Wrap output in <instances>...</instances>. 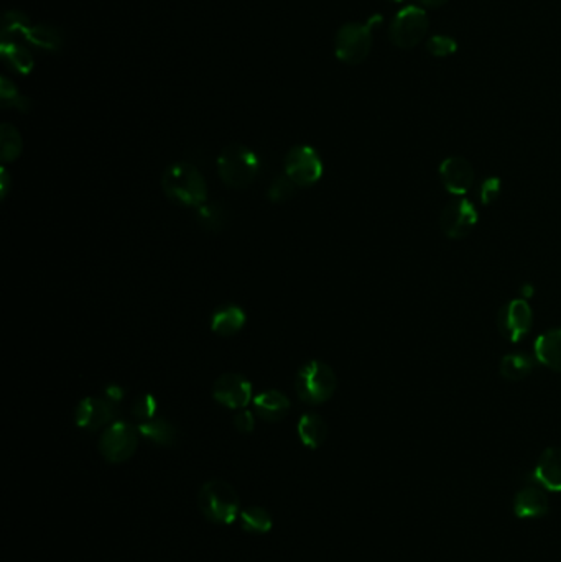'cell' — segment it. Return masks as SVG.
I'll use <instances>...</instances> for the list:
<instances>
[{
    "instance_id": "1",
    "label": "cell",
    "mask_w": 561,
    "mask_h": 562,
    "mask_svg": "<svg viewBox=\"0 0 561 562\" xmlns=\"http://www.w3.org/2000/svg\"><path fill=\"white\" fill-rule=\"evenodd\" d=\"M162 188L170 201L187 207H199L208 201V184L195 164L175 162L162 176Z\"/></svg>"
},
{
    "instance_id": "2",
    "label": "cell",
    "mask_w": 561,
    "mask_h": 562,
    "mask_svg": "<svg viewBox=\"0 0 561 562\" xmlns=\"http://www.w3.org/2000/svg\"><path fill=\"white\" fill-rule=\"evenodd\" d=\"M197 507L208 522L216 524H230L240 515L239 495L222 479H213L201 487Z\"/></svg>"
},
{
    "instance_id": "3",
    "label": "cell",
    "mask_w": 561,
    "mask_h": 562,
    "mask_svg": "<svg viewBox=\"0 0 561 562\" xmlns=\"http://www.w3.org/2000/svg\"><path fill=\"white\" fill-rule=\"evenodd\" d=\"M259 170V156L246 145L230 144L219 154V178L229 188L234 189L247 188L257 178Z\"/></svg>"
},
{
    "instance_id": "4",
    "label": "cell",
    "mask_w": 561,
    "mask_h": 562,
    "mask_svg": "<svg viewBox=\"0 0 561 562\" xmlns=\"http://www.w3.org/2000/svg\"><path fill=\"white\" fill-rule=\"evenodd\" d=\"M338 389V377L333 368L322 360H310L303 365L297 379L295 391L298 398L308 405H322L331 398Z\"/></svg>"
},
{
    "instance_id": "5",
    "label": "cell",
    "mask_w": 561,
    "mask_h": 562,
    "mask_svg": "<svg viewBox=\"0 0 561 562\" xmlns=\"http://www.w3.org/2000/svg\"><path fill=\"white\" fill-rule=\"evenodd\" d=\"M382 23L381 15L371 17L367 23H347L338 30L334 50L339 62L361 64L373 48V31Z\"/></svg>"
},
{
    "instance_id": "6",
    "label": "cell",
    "mask_w": 561,
    "mask_h": 562,
    "mask_svg": "<svg viewBox=\"0 0 561 562\" xmlns=\"http://www.w3.org/2000/svg\"><path fill=\"white\" fill-rule=\"evenodd\" d=\"M138 440V428L125 421H115L103 432L99 440V452L111 464H122L136 454Z\"/></svg>"
},
{
    "instance_id": "7",
    "label": "cell",
    "mask_w": 561,
    "mask_h": 562,
    "mask_svg": "<svg viewBox=\"0 0 561 562\" xmlns=\"http://www.w3.org/2000/svg\"><path fill=\"white\" fill-rule=\"evenodd\" d=\"M430 21L423 9L410 5L395 15L390 25V41L397 48L410 50L420 45L428 33Z\"/></svg>"
},
{
    "instance_id": "8",
    "label": "cell",
    "mask_w": 561,
    "mask_h": 562,
    "mask_svg": "<svg viewBox=\"0 0 561 562\" xmlns=\"http://www.w3.org/2000/svg\"><path fill=\"white\" fill-rule=\"evenodd\" d=\"M324 166L320 154L310 145H297L285 156V172L297 186H312L322 180Z\"/></svg>"
},
{
    "instance_id": "9",
    "label": "cell",
    "mask_w": 561,
    "mask_h": 562,
    "mask_svg": "<svg viewBox=\"0 0 561 562\" xmlns=\"http://www.w3.org/2000/svg\"><path fill=\"white\" fill-rule=\"evenodd\" d=\"M478 209L468 199L449 201L440 214V229L448 239H465L478 225Z\"/></svg>"
},
{
    "instance_id": "10",
    "label": "cell",
    "mask_w": 561,
    "mask_h": 562,
    "mask_svg": "<svg viewBox=\"0 0 561 562\" xmlns=\"http://www.w3.org/2000/svg\"><path fill=\"white\" fill-rule=\"evenodd\" d=\"M533 311L525 299H512L504 305L498 316L499 332L510 342H519L531 332Z\"/></svg>"
},
{
    "instance_id": "11",
    "label": "cell",
    "mask_w": 561,
    "mask_h": 562,
    "mask_svg": "<svg viewBox=\"0 0 561 562\" xmlns=\"http://www.w3.org/2000/svg\"><path fill=\"white\" fill-rule=\"evenodd\" d=\"M115 418L117 407L109 398H84L74 411L76 426L91 432L111 426Z\"/></svg>"
},
{
    "instance_id": "12",
    "label": "cell",
    "mask_w": 561,
    "mask_h": 562,
    "mask_svg": "<svg viewBox=\"0 0 561 562\" xmlns=\"http://www.w3.org/2000/svg\"><path fill=\"white\" fill-rule=\"evenodd\" d=\"M213 398L230 409H244L252 399V383L240 373H224L213 385Z\"/></svg>"
},
{
    "instance_id": "13",
    "label": "cell",
    "mask_w": 561,
    "mask_h": 562,
    "mask_svg": "<svg viewBox=\"0 0 561 562\" xmlns=\"http://www.w3.org/2000/svg\"><path fill=\"white\" fill-rule=\"evenodd\" d=\"M440 178L451 195L463 196L473 189L476 173L466 158L449 156L440 164Z\"/></svg>"
},
{
    "instance_id": "14",
    "label": "cell",
    "mask_w": 561,
    "mask_h": 562,
    "mask_svg": "<svg viewBox=\"0 0 561 562\" xmlns=\"http://www.w3.org/2000/svg\"><path fill=\"white\" fill-rule=\"evenodd\" d=\"M533 479L547 491H561L560 446H551L541 452L533 471Z\"/></svg>"
},
{
    "instance_id": "15",
    "label": "cell",
    "mask_w": 561,
    "mask_h": 562,
    "mask_svg": "<svg viewBox=\"0 0 561 562\" xmlns=\"http://www.w3.org/2000/svg\"><path fill=\"white\" fill-rule=\"evenodd\" d=\"M514 511L519 518H540L548 511V497L539 487L527 485L517 491Z\"/></svg>"
},
{
    "instance_id": "16",
    "label": "cell",
    "mask_w": 561,
    "mask_h": 562,
    "mask_svg": "<svg viewBox=\"0 0 561 562\" xmlns=\"http://www.w3.org/2000/svg\"><path fill=\"white\" fill-rule=\"evenodd\" d=\"M535 360L541 365L561 373V327L550 329L535 340Z\"/></svg>"
},
{
    "instance_id": "17",
    "label": "cell",
    "mask_w": 561,
    "mask_h": 562,
    "mask_svg": "<svg viewBox=\"0 0 561 562\" xmlns=\"http://www.w3.org/2000/svg\"><path fill=\"white\" fill-rule=\"evenodd\" d=\"M254 408L264 421L277 423L289 415L290 399L287 398L281 391L269 390V391H264L255 397Z\"/></svg>"
},
{
    "instance_id": "18",
    "label": "cell",
    "mask_w": 561,
    "mask_h": 562,
    "mask_svg": "<svg viewBox=\"0 0 561 562\" xmlns=\"http://www.w3.org/2000/svg\"><path fill=\"white\" fill-rule=\"evenodd\" d=\"M246 313L244 309L234 305L221 306L211 316V329L218 336H234L246 324Z\"/></svg>"
},
{
    "instance_id": "19",
    "label": "cell",
    "mask_w": 561,
    "mask_h": 562,
    "mask_svg": "<svg viewBox=\"0 0 561 562\" xmlns=\"http://www.w3.org/2000/svg\"><path fill=\"white\" fill-rule=\"evenodd\" d=\"M297 431H298V438L302 440L303 446H306L308 449L322 448L328 438V424L316 413L303 415L298 421Z\"/></svg>"
},
{
    "instance_id": "20",
    "label": "cell",
    "mask_w": 561,
    "mask_h": 562,
    "mask_svg": "<svg viewBox=\"0 0 561 562\" xmlns=\"http://www.w3.org/2000/svg\"><path fill=\"white\" fill-rule=\"evenodd\" d=\"M138 432L142 438L154 442L156 446H175L178 440V431L168 419L154 418L146 423H140Z\"/></svg>"
},
{
    "instance_id": "21",
    "label": "cell",
    "mask_w": 561,
    "mask_h": 562,
    "mask_svg": "<svg viewBox=\"0 0 561 562\" xmlns=\"http://www.w3.org/2000/svg\"><path fill=\"white\" fill-rule=\"evenodd\" d=\"M533 370H535L533 357L522 352L509 354L500 360V375L510 382L525 380L531 377Z\"/></svg>"
},
{
    "instance_id": "22",
    "label": "cell",
    "mask_w": 561,
    "mask_h": 562,
    "mask_svg": "<svg viewBox=\"0 0 561 562\" xmlns=\"http://www.w3.org/2000/svg\"><path fill=\"white\" fill-rule=\"evenodd\" d=\"M240 528L250 534H265L272 530V516L269 511L262 507H247L240 511Z\"/></svg>"
},
{
    "instance_id": "23",
    "label": "cell",
    "mask_w": 561,
    "mask_h": 562,
    "mask_svg": "<svg viewBox=\"0 0 561 562\" xmlns=\"http://www.w3.org/2000/svg\"><path fill=\"white\" fill-rule=\"evenodd\" d=\"M197 224L209 232H219L228 224V213L218 203H205L197 207Z\"/></svg>"
},
{
    "instance_id": "24",
    "label": "cell",
    "mask_w": 561,
    "mask_h": 562,
    "mask_svg": "<svg viewBox=\"0 0 561 562\" xmlns=\"http://www.w3.org/2000/svg\"><path fill=\"white\" fill-rule=\"evenodd\" d=\"M0 155L5 164L13 162L21 156L23 150V140L19 130L11 123H2L0 127Z\"/></svg>"
},
{
    "instance_id": "25",
    "label": "cell",
    "mask_w": 561,
    "mask_h": 562,
    "mask_svg": "<svg viewBox=\"0 0 561 562\" xmlns=\"http://www.w3.org/2000/svg\"><path fill=\"white\" fill-rule=\"evenodd\" d=\"M297 184L291 181L290 178L287 174L283 173L280 176H277L273 181H272L271 188H269V199L275 205H281V203H287L289 199H291L295 193H297Z\"/></svg>"
},
{
    "instance_id": "26",
    "label": "cell",
    "mask_w": 561,
    "mask_h": 562,
    "mask_svg": "<svg viewBox=\"0 0 561 562\" xmlns=\"http://www.w3.org/2000/svg\"><path fill=\"white\" fill-rule=\"evenodd\" d=\"M426 50L437 58H447L457 52V43L447 35H435L426 43Z\"/></svg>"
},
{
    "instance_id": "27",
    "label": "cell",
    "mask_w": 561,
    "mask_h": 562,
    "mask_svg": "<svg viewBox=\"0 0 561 562\" xmlns=\"http://www.w3.org/2000/svg\"><path fill=\"white\" fill-rule=\"evenodd\" d=\"M156 409H158V403L152 395H140L132 405V416L140 423H146L155 418Z\"/></svg>"
},
{
    "instance_id": "28",
    "label": "cell",
    "mask_w": 561,
    "mask_h": 562,
    "mask_svg": "<svg viewBox=\"0 0 561 562\" xmlns=\"http://www.w3.org/2000/svg\"><path fill=\"white\" fill-rule=\"evenodd\" d=\"M500 195V180L499 178H488L484 183L481 184V191L479 197L482 201V205H492Z\"/></svg>"
},
{
    "instance_id": "29",
    "label": "cell",
    "mask_w": 561,
    "mask_h": 562,
    "mask_svg": "<svg viewBox=\"0 0 561 562\" xmlns=\"http://www.w3.org/2000/svg\"><path fill=\"white\" fill-rule=\"evenodd\" d=\"M234 426L236 430L242 432V434H249L254 431L255 426V419H254V413L249 409H240L239 413L234 416Z\"/></svg>"
},
{
    "instance_id": "30",
    "label": "cell",
    "mask_w": 561,
    "mask_h": 562,
    "mask_svg": "<svg viewBox=\"0 0 561 562\" xmlns=\"http://www.w3.org/2000/svg\"><path fill=\"white\" fill-rule=\"evenodd\" d=\"M105 398L111 399V401H121V399L124 398V390L121 389V387H117V385H111V387H107L105 389Z\"/></svg>"
},
{
    "instance_id": "31",
    "label": "cell",
    "mask_w": 561,
    "mask_h": 562,
    "mask_svg": "<svg viewBox=\"0 0 561 562\" xmlns=\"http://www.w3.org/2000/svg\"><path fill=\"white\" fill-rule=\"evenodd\" d=\"M420 2H422V5H423V7H428V9H438V7L445 5V4L449 2V0H420Z\"/></svg>"
},
{
    "instance_id": "32",
    "label": "cell",
    "mask_w": 561,
    "mask_h": 562,
    "mask_svg": "<svg viewBox=\"0 0 561 562\" xmlns=\"http://www.w3.org/2000/svg\"><path fill=\"white\" fill-rule=\"evenodd\" d=\"M7 178H9V174H7V170L4 168V170H2V197H5L7 191H9V181H7Z\"/></svg>"
},
{
    "instance_id": "33",
    "label": "cell",
    "mask_w": 561,
    "mask_h": 562,
    "mask_svg": "<svg viewBox=\"0 0 561 562\" xmlns=\"http://www.w3.org/2000/svg\"><path fill=\"white\" fill-rule=\"evenodd\" d=\"M392 2H402V0H392Z\"/></svg>"
}]
</instances>
